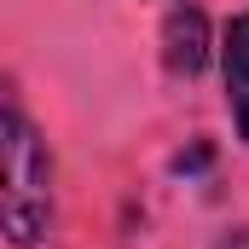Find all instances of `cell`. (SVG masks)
Returning a JSON list of instances; mask_svg holds the SVG:
<instances>
[{"label": "cell", "instance_id": "obj_2", "mask_svg": "<svg viewBox=\"0 0 249 249\" xmlns=\"http://www.w3.org/2000/svg\"><path fill=\"white\" fill-rule=\"evenodd\" d=\"M162 70L168 75H180V81H197L209 58L220 53L214 47V35H209V18H203V6H191V0H174L168 12H162Z\"/></svg>", "mask_w": 249, "mask_h": 249}, {"label": "cell", "instance_id": "obj_5", "mask_svg": "<svg viewBox=\"0 0 249 249\" xmlns=\"http://www.w3.org/2000/svg\"><path fill=\"white\" fill-rule=\"evenodd\" d=\"M209 249H249V226H232V232H220Z\"/></svg>", "mask_w": 249, "mask_h": 249}, {"label": "cell", "instance_id": "obj_1", "mask_svg": "<svg viewBox=\"0 0 249 249\" xmlns=\"http://www.w3.org/2000/svg\"><path fill=\"white\" fill-rule=\"evenodd\" d=\"M0 220H6V244L12 249H41L53 238V214H58V191H53V151L41 139V127L23 116L18 99H6L0 110Z\"/></svg>", "mask_w": 249, "mask_h": 249}, {"label": "cell", "instance_id": "obj_3", "mask_svg": "<svg viewBox=\"0 0 249 249\" xmlns=\"http://www.w3.org/2000/svg\"><path fill=\"white\" fill-rule=\"evenodd\" d=\"M220 81H226V116L232 133L249 145V6L226 18L220 29Z\"/></svg>", "mask_w": 249, "mask_h": 249}, {"label": "cell", "instance_id": "obj_4", "mask_svg": "<svg viewBox=\"0 0 249 249\" xmlns=\"http://www.w3.org/2000/svg\"><path fill=\"white\" fill-rule=\"evenodd\" d=\"M209 157H214V151H209V139H197L191 151L174 157V174H203V168H209Z\"/></svg>", "mask_w": 249, "mask_h": 249}]
</instances>
